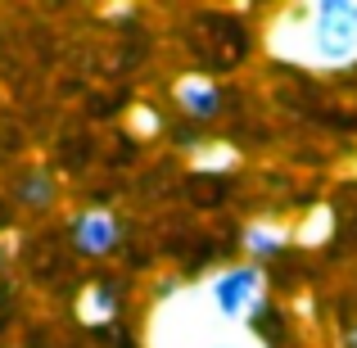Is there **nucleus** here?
Instances as JSON below:
<instances>
[{
	"instance_id": "f257e3e1",
	"label": "nucleus",
	"mask_w": 357,
	"mask_h": 348,
	"mask_svg": "<svg viewBox=\"0 0 357 348\" xmlns=\"http://www.w3.org/2000/svg\"><path fill=\"white\" fill-rule=\"evenodd\" d=\"M271 50L298 68H353L357 0H317V5L285 9L271 27Z\"/></svg>"
},
{
	"instance_id": "f03ea898",
	"label": "nucleus",
	"mask_w": 357,
	"mask_h": 348,
	"mask_svg": "<svg viewBox=\"0 0 357 348\" xmlns=\"http://www.w3.org/2000/svg\"><path fill=\"white\" fill-rule=\"evenodd\" d=\"M195 294L204 298V308L218 321L249 331V321H258V312L267 308V276L258 262H231V267L213 271Z\"/></svg>"
},
{
	"instance_id": "7ed1b4c3",
	"label": "nucleus",
	"mask_w": 357,
	"mask_h": 348,
	"mask_svg": "<svg viewBox=\"0 0 357 348\" xmlns=\"http://www.w3.org/2000/svg\"><path fill=\"white\" fill-rule=\"evenodd\" d=\"M154 348H262L253 331H240V326H227L208 312V331L199 326H185V321H172V317L158 308L154 317V331H149Z\"/></svg>"
},
{
	"instance_id": "20e7f679",
	"label": "nucleus",
	"mask_w": 357,
	"mask_h": 348,
	"mask_svg": "<svg viewBox=\"0 0 357 348\" xmlns=\"http://www.w3.org/2000/svg\"><path fill=\"white\" fill-rule=\"evenodd\" d=\"M118 240H122V222L109 209H86L73 218V244L86 258H109L118 249Z\"/></svg>"
},
{
	"instance_id": "39448f33",
	"label": "nucleus",
	"mask_w": 357,
	"mask_h": 348,
	"mask_svg": "<svg viewBox=\"0 0 357 348\" xmlns=\"http://www.w3.org/2000/svg\"><path fill=\"white\" fill-rule=\"evenodd\" d=\"M172 96H176V105H181L190 118H218L222 114V91H218V82H213V77H199V73H185V77L172 86Z\"/></svg>"
},
{
	"instance_id": "423d86ee",
	"label": "nucleus",
	"mask_w": 357,
	"mask_h": 348,
	"mask_svg": "<svg viewBox=\"0 0 357 348\" xmlns=\"http://www.w3.org/2000/svg\"><path fill=\"white\" fill-rule=\"evenodd\" d=\"M244 249H249L253 258H276V253L285 249V227H276V222H253V227H244Z\"/></svg>"
},
{
	"instance_id": "0eeeda50",
	"label": "nucleus",
	"mask_w": 357,
	"mask_h": 348,
	"mask_svg": "<svg viewBox=\"0 0 357 348\" xmlns=\"http://www.w3.org/2000/svg\"><path fill=\"white\" fill-rule=\"evenodd\" d=\"M114 312H118V298L109 294L105 285H91L86 294L77 298V317L86 326H105V321H114Z\"/></svg>"
},
{
	"instance_id": "6e6552de",
	"label": "nucleus",
	"mask_w": 357,
	"mask_h": 348,
	"mask_svg": "<svg viewBox=\"0 0 357 348\" xmlns=\"http://www.w3.org/2000/svg\"><path fill=\"white\" fill-rule=\"evenodd\" d=\"M349 348H357V326H353V335H349Z\"/></svg>"
}]
</instances>
